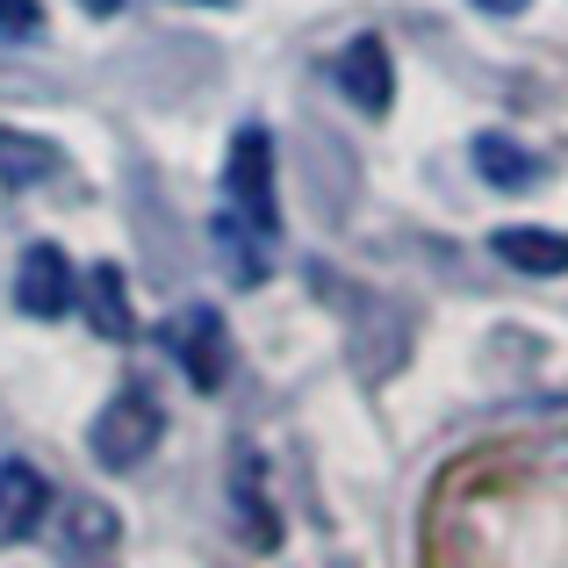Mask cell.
<instances>
[{
	"instance_id": "obj_1",
	"label": "cell",
	"mask_w": 568,
	"mask_h": 568,
	"mask_svg": "<svg viewBox=\"0 0 568 568\" xmlns=\"http://www.w3.org/2000/svg\"><path fill=\"white\" fill-rule=\"evenodd\" d=\"M159 432H166V410H159L144 388H123V396L94 417V460L123 475V468H138V460L159 446Z\"/></svg>"
},
{
	"instance_id": "obj_2",
	"label": "cell",
	"mask_w": 568,
	"mask_h": 568,
	"mask_svg": "<svg viewBox=\"0 0 568 568\" xmlns=\"http://www.w3.org/2000/svg\"><path fill=\"white\" fill-rule=\"evenodd\" d=\"M223 187H231V209L245 223L281 231V216H274V138H266L260 123H245L231 138V173H223Z\"/></svg>"
},
{
	"instance_id": "obj_3",
	"label": "cell",
	"mask_w": 568,
	"mask_h": 568,
	"mask_svg": "<svg viewBox=\"0 0 568 568\" xmlns=\"http://www.w3.org/2000/svg\"><path fill=\"white\" fill-rule=\"evenodd\" d=\"M14 303H22L29 317H65V310L80 303V274L65 266V252L58 245H29L22 266H14Z\"/></svg>"
},
{
	"instance_id": "obj_4",
	"label": "cell",
	"mask_w": 568,
	"mask_h": 568,
	"mask_svg": "<svg viewBox=\"0 0 568 568\" xmlns=\"http://www.w3.org/2000/svg\"><path fill=\"white\" fill-rule=\"evenodd\" d=\"M173 353H181L187 382L194 388H223V375H231V338H223V317L216 310H181L173 317Z\"/></svg>"
},
{
	"instance_id": "obj_5",
	"label": "cell",
	"mask_w": 568,
	"mask_h": 568,
	"mask_svg": "<svg viewBox=\"0 0 568 568\" xmlns=\"http://www.w3.org/2000/svg\"><path fill=\"white\" fill-rule=\"evenodd\" d=\"M338 87H346V101L361 115H388V101H396V65H388V43L382 37H353L346 51H338Z\"/></svg>"
},
{
	"instance_id": "obj_6",
	"label": "cell",
	"mask_w": 568,
	"mask_h": 568,
	"mask_svg": "<svg viewBox=\"0 0 568 568\" xmlns=\"http://www.w3.org/2000/svg\"><path fill=\"white\" fill-rule=\"evenodd\" d=\"M51 511V483L29 460H0V547H22Z\"/></svg>"
},
{
	"instance_id": "obj_7",
	"label": "cell",
	"mask_w": 568,
	"mask_h": 568,
	"mask_svg": "<svg viewBox=\"0 0 568 568\" xmlns=\"http://www.w3.org/2000/svg\"><path fill=\"white\" fill-rule=\"evenodd\" d=\"M216 260L237 288H260L266 266H274V231H260V223H245L237 209H223L216 216Z\"/></svg>"
},
{
	"instance_id": "obj_8",
	"label": "cell",
	"mask_w": 568,
	"mask_h": 568,
	"mask_svg": "<svg viewBox=\"0 0 568 568\" xmlns=\"http://www.w3.org/2000/svg\"><path fill=\"white\" fill-rule=\"evenodd\" d=\"M489 245H497V260L518 266V274H568V237L547 231V223H504Z\"/></svg>"
},
{
	"instance_id": "obj_9",
	"label": "cell",
	"mask_w": 568,
	"mask_h": 568,
	"mask_svg": "<svg viewBox=\"0 0 568 568\" xmlns=\"http://www.w3.org/2000/svg\"><path fill=\"white\" fill-rule=\"evenodd\" d=\"M80 303H87V317H94L101 338H130V332H138V310H130L123 266H94V274L80 281Z\"/></svg>"
},
{
	"instance_id": "obj_10",
	"label": "cell",
	"mask_w": 568,
	"mask_h": 568,
	"mask_svg": "<svg viewBox=\"0 0 568 568\" xmlns=\"http://www.w3.org/2000/svg\"><path fill=\"white\" fill-rule=\"evenodd\" d=\"M475 166H483L489 187H532V181H540V159H532L526 144L497 138V130H483V138H475Z\"/></svg>"
},
{
	"instance_id": "obj_11",
	"label": "cell",
	"mask_w": 568,
	"mask_h": 568,
	"mask_svg": "<svg viewBox=\"0 0 568 568\" xmlns=\"http://www.w3.org/2000/svg\"><path fill=\"white\" fill-rule=\"evenodd\" d=\"M58 173V144H43V138H0V181L8 187H37V181H51Z\"/></svg>"
},
{
	"instance_id": "obj_12",
	"label": "cell",
	"mask_w": 568,
	"mask_h": 568,
	"mask_svg": "<svg viewBox=\"0 0 568 568\" xmlns=\"http://www.w3.org/2000/svg\"><path fill=\"white\" fill-rule=\"evenodd\" d=\"M231 497H245V532H252V547H274L281 526H274V511L260 504V468H252V460L231 475Z\"/></svg>"
},
{
	"instance_id": "obj_13",
	"label": "cell",
	"mask_w": 568,
	"mask_h": 568,
	"mask_svg": "<svg viewBox=\"0 0 568 568\" xmlns=\"http://www.w3.org/2000/svg\"><path fill=\"white\" fill-rule=\"evenodd\" d=\"M72 540H80V547H109L115 540V518L101 511V504H72Z\"/></svg>"
},
{
	"instance_id": "obj_14",
	"label": "cell",
	"mask_w": 568,
	"mask_h": 568,
	"mask_svg": "<svg viewBox=\"0 0 568 568\" xmlns=\"http://www.w3.org/2000/svg\"><path fill=\"white\" fill-rule=\"evenodd\" d=\"M37 29H43L37 0H0V37H37Z\"/></svg>"
},
{
	"instance_id": "obj_15",
	"label": "cell",
	"mask_w": 568,
	"mask_h": 568,
	"mask_svg": "<svg viewBox=\"0 0 568 568\" xmlns=\"http://www.w3.org/2000/svg\"><path fill=\"white\" fill-rule=\"evenodd\" d=\"M483 14H518V8H532V0H475Z\"/></svg>"
},
{
	"instance_id": "obj_16",
	"label": "cell",
	"mask_w": 568,
	"mask_h": 568,
	"mask_svg": "<svg viewBox=\"0 0 568 568\" xmlns=\"http://www.w3.org/2000/svg\"><path fill=\"white\" fill-rule=\"evenodd\" d=\"M80 8H87V14H115V8H123V0H80Z\"/></svg>"
}]
</instances>
